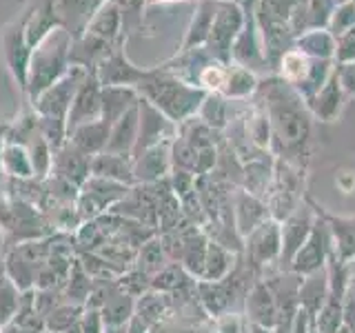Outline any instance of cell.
<instances>
[{
  "instance_id": "cell-1",
  "label": "cell",
  "mask_w": 355,
  "mask_h": 333,
  "mask_svg": "<svg viewBox=\"0 0 355 333\" xmlns=\"http://www.w3.org/2000/svg\"><path fill=\"white\" fill-rule=\"evenodd\" d=\"M71 33L64 27L53 29L36 49L31 51L27 92L31 100H36L44 89H49L55 80L69 71V53H71Z\"/></svg>"
},
{
  "instance_id": "cell-2",
  "label": "cell",
  "mask_w": 355,
  "mask_h": 333,
  "mask_svg": "<svg viewBox=\"0 0 355 333\" xmlns=\"http://www.w3.org/2000/svg\"><path fill=\"white\" fill-rule=\"evenodd\" d=\"M89 69H83V67H69L60 80H55L49 89L33 100V109L38 111L40 118H58L67 122V114H69L71 103L78 94V87L83 85L85 76Z\"/></svg>"
},
{
  "instance_id": "cell-3",
  "label": "cell",
  "mask_w": 355,
  "mask_h": 333,
  "mask_svg": "<svg viewBox=\"0 0 355 333\" xmlns=\"http://www.w3.org/2000/svg\"><path fill=\"white\" fill-rule=\"evenodd\" d=\"M242 25H244V14L240 5H236L233 0H220L216 18H214V27H211V33L205 44L209 53L214 56V58L229 60L231 47H233V42H236L238 33L242 31Z\"/></svg>"
},
{
  "instance_id": "cell-4",
  "label": "cell",
  "mask_w": 355,
  "mask_h": 333,
  "mask_svg": "<svg viewBox=\"0 0 355 333\" xmlns=\"http://www.w3.org/2000/svg\"><path fill=\"white\" fill-rule=\"evenodd\" d=\"M96 120H103V85L98 83L94 69H89L67 114V136L80 125Z\"/></svg>"
},
{
  "instance_id": "cell-5",
  "label": "cell",
  "mask_w": 355,
  "mask_h": 333,
  "mask_svg": "<svg viewBox=\"0 0 355 333\" xmlns=\"http://www.w3.org/2000/svg\"><path fill=\"white\" fill-rule=\"evenodd\" d=\"M94 74L103 87H131V85H140L149 71L136 69V67L127 60V56L122 53V44H120V47L107 53L105 58L96 65Z\"/></svg>"
},
{
  "instance_id": "cell-6",
  "label": "cell",
  "mask_w": 355,
  "mask_h": 333,
  "mask_svg": "<svg viewBox=\"0 0 355 333\" xmlns=\"http://www.w3.org/2000/svg\"><path fill=\"white\" fill-rule=\"evenodd\" d=\"M3 42H5V56H7L9 69L18 80V85L27 92L31 49L27 47V38H25V18H20L11 27H7Z\"/></svg>"
},
{
  "instance_id": "cell-7",
  "label": "cell",
  "mask_w": 355,
  "mask_h": 333,
  "mask_svg": "<svg viewBox=\"0 0 355 333\" xmlns=\"http://www.w3.org/2000/svg\"><path fill=\"white\" fill-rule=\"evenodd\" d=\"M107 0H53V11L60 18L62 27L71 33V38H80L89 20Z\"/></svg>"
},
{
  "instance_id": "cell-8",
  "label": "cell",
  "mask_w": 355,
  "mask_h": 333,
  "mask_svg": "<svg viewBox=\"0 0 355 333\" xmlns=\"http://www.w3.org/2000/svg\"><path fill=\"white\" fill-rule=\"evenodd\" d=\"M109 131H111V127L107 125L105 120L87 122V125H80V127L69 133V144H73L78 151H83L87 155L100 153V151H105V147H107Z\"/></svg>"
},
{
  "instance_id": "cell-9",
  "label": "cell",
  "mask_w": 355,
  "mask_h": 333,
  "mask_svg": "<svg viewBox=\"0 0 355 333\" xmlns=\"http://www.w3.org/2000/svg\"><path fill=\"white\" fill-rule=\"evenodd\" d=\"M220 0H200V7H198V14L191 22V27L187 31V38L182 42V49L189 51L193 47H205L207 38L211 33V27H214V18H216V11H218Z\"/></svg>"
},
{
  "instance_id": "cell-10",
  "label": "cell",
  "mask_w": 355,
  "mask_h": 333,
  "mask_svg": "<svg viewBox=\"0 0 355 333\" xmlns=\"http://www.w3.org/2000/svg\"><path fill=\"white\" fill-rule=\"evenodd\" d=\"M133 100L136 96L129 87H103V120L114 127L116 120L131 109Z\"/></svg>"
},
{
  "instance_id": "cell-11",
  "label": "cell",
  "mask_w": 355,
  "mask_h": 333,
  "mask_svg": "<svg viewBox=\"0 0 355 333\" xmlns=\"http://www.w3.org/2000/svg\"><path fill=\"white\" fill-rule=\"evenodd\" d=\"M313 62H311V58L300 51L297 47L293 49H286L282 53V60H280V71H282V78L288 83H302L304 78H309L311 74H313Z\"/></svg>"
},
{
  "instance_id": "cell-12",
  "label": "cell",
  "mask_w": 355,
  "mask_h": 333,
  "mask_svg": "<svg viewBox=\"0 0 355 333\" xmlns=\"http://www.w3.org/2000/svg\"><path fill=\"white\" fill-rule=\"evenodd\" d=\"M297 49L306 56H318V58H327L336 51V38L324 29H311L297 38Z\"/></svg>"
},
{
  "instance_id": "cell-13",
  "label": "cell",
  "mask_w": 355,
  "mask_h": 333,
  "mask_svg": "<svg viewBox=\"0 0 355 333\" xmlns=\"http://www.w3.org/2000/svg\"><path fill=\"white\" fill-rule=\"evenodd\" d=\"M3 169L7 173H11V176L20 178V180L36 176V173H33L31 158H29L27 149L22 147V144H16V142H9L5 147V151H3Z\"/></svg>"
},
{
  "instance_id": "cell-14",
  "label": "cell",
  "mask_w": 355,
  "mask_h": 333,
  "mask_svg": "<svg viewBox=\"0 0 355 333\" xmlns=\"http://www.w3.org/2000/svg\"><path fill=\"white\" fill-rule=\"evenodd\" d=\"M355 25V5L353 3H342L336 7L333 16L329 20V29H331V36L338 38L342 36L344 31H349Z\"/></svg>"
},
{
  "instance_id": "cell-15",
  "label": "cell",
  "mask_w": 355,
  "mask_h": 333,
  "mask_svg": "<svg viewBox=\"0 0 355 333\" xmlns=\"http://www.w3.org/2000/svg\"><path fill=\"white\" fill-rule=\"evenodd\" d=\"M336 51L340 60H355V25L344 31L342 36H338Z\"/></svg>"
},
{
  "instance_id": "cell-16",
  "label": "cell",
  "mask_w": 355,
  "mask_h": 333,
  "mask_svg": "<svg viewBox=\"0 0 355 333\" xmlns=\"http://www.w3.org/2000/svg\"><path fill=\"white\" fill-rule=\"evenodd\" d=\"M342 83L355 92V60L342 65Z\"/></svg>"
},
{
  "instance_id": "cell-17",
  "label": "cell",
  "mask_w": 355,
  "mask_h": 333,
  "mask_svg": "<svg viewBox=\"0 0 355 333\" xmlns=\"http://www.w3.org/2000/svg\"><path fill=\"white\" fill-rule=\"evenodd\" d=\"M0 169H3V129H0Z\"/></svg>"
},
{
  "instance_id": "cell-18",
  "label": "cell",
  "mask_w": 355,
  "mask_h": 333,
  "mask_svg": "<svg viewBox=\"0 0 355 333\" xmlns=\"http://www.w3.org/2000/svg\"><path fill=\"white\" fill-rule=\"evenodd\" d=\"M153 3H166V0H147V5H153Z\"/></svg>"
},
{
  "instance_id": "cell-19",
  "label": "cell",
  "mask_w": 355,
  "mask_h": 333,
  "mask_svg": "<svg viewBox=\"0 0 355 333\" xmlns=\"http://www.w3.org/2000/svg\"><path fill=\"white\" fill-rule=\"evenodd\" d=\"M336 3H338V5H342V3H351V0H336Z\"/></svg>"
}]
</instances>
